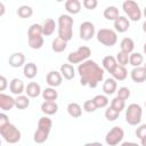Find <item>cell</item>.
<instances>
[{
    "label": "cell",
    "mask_w": 146,
    "mask_h": 146,
    "mask_svg": "<svg viewBox=\"0 0 146 146\" xmlns=\"http://www.w3.org/2000/svg\"><path fill=\"white\" fill-rule=\"evenodd\" d=\"M78 73L80 75L81 86H88L90 88H96L104 78V68L91 59L79 64Z\"/></svg>",
    "instance_id": "cell-1"
},
{
    "label": "cell",
    "mask_w": 146,
    "mask_h": 146,
    "mask_svg": "<svg viewBox=\"0 0 146 146\" xmlns=\"http://www.w3.org/2000/svg\"><path fill=\"white\" fill-rule=\"evenodd\" d=\"M51 127H52V121L50 117H48L47 115L46 116H41L38 121V128L34 132V136H33V139L36 144H42L44 143L47 139H48V136L50 133V130H51Z\"/></svg>",
    "instance_id": "cell-2"
},
{
    "label": "cell",
    "mask_w": 146,
    "mask_h": 146,
    "mask_svg": "<svg viewBox=\"0 0 146 146\" xmlns=\"http://www.w3.org/2000/svg\"><path fill=\"white\" fill-rule=\"evenodd\" d=\"M73 24L74 21L70 15L63 14L58 17V38L70 41L73 36Z\"/></svg>",
    "instance_id": "cell-3"
},
{
    "label": "cell",
    "mask_w": 146,
    "mask_h": 146,
    "mask_svg": "<svg viewBox=\"0 0 146 146\" xmlns=\"http://www.w3.org/2000/svg\"><path fill=\"white\" fill-rule=\"evenodd\" d=\"M143 116V110L139 104L132 103L125 110V121L130 125H137L140 123Z\"/></svg>",
    "instance_id": "cell-4"
},
{
    "label": "cell",
    "mask_w": 146,
    "mask_h": 146,
    "mask_svg": "<svg viewBox=\"0 0 146 146\" xmlns=\"http://www.w3.org/2000/svg\"><path fill=\"white\" fill-rule=\"evenodd\" d=\"M0 133L5 141H7L8 144H16L22 138V133L18 130V128H16L11 123H8L7 125L0 128Z\"/></svg>",
    "instance_id": "cell-5"
},
{
    "label": "cell",
    "mask_w": 146,
    "mask_h": 146,
    "mask_svg": "<svg viewBox=\"0 0 146 146\" xmlns=\"http://www.w3.org/2000/svg\"><path fill=\"white\" fill-rule=\"evenodd\" d=\"M91 55V50L88 46H81L75 51H72L67 56V62L70 64H81L88 60L89 56Z\"/></svg>",
    "instance_id": "cell-6"
},
{
    "label": "cell",
    "mask_w": 146,
    "mask_h": 146,
    "mask_svg": "<svg viewBox=\"0 0 146 146\" xmlns=\"http://www.w3.org/2000/svg\"><path fill=\"white\" fill-rule=\"evenodd\" d=\"M122 9L125 13V15H128L129 19L132 21V22H138L141 18V16H143L141 9L139 8L138 3L136 1H132V0H125V1H123Z\"/></svg>",
    "instance_id": "cell-7"
},
{
    "label": "cell",
    "mask_w": 146,
    "mask_h": 146,
    "mask_svg": "<svg viewBox=\"0 0 146 146\" xmlns=\"http://www.w3.org/2000/svg\"><path fill=\"white\" fill-rule=\"evenodd\" d=\"M96 38L98 42L106 47H112L117 42V34L111 29H100L99 31H97Z\"/></svg>",
    "instance_id": "cell-8"
},
{
    "label": "cell",
    "mask_w": 146,
    "mask_h": 146,
    "mask_svg": "<svg viewBox=\"0 0 146 146\" xmlns=\"http://www.w3.org/2000/svg\"><path fill=\"white\" fill-rule=\"evenodd\" d=\"M124 137V131L121 127L115 125L113 127L105 136V141L108 146H116L119 145Z\"/></svg>",
    "instance_id": "cell-9"
},
{
    "label": "cell",
    "mask_w": 146,
    "mask_h": 146,
    "mask_svg": "<svg viewBox=\"0 0 146 146\" xmlns=\"http://www.w3.org/2000/svg\"><path fill=\"white\" fill-rule=\"evenodd\" d=\"M96 33V29L94 23L86 21L83 23H81L80 25V30H79V34H80V39L84 40V41H89L95 36Z\"/></svg>",
    "instance_id": "cell-10"
},
{
    "label": "cell",
    "mask_w": 146,
    "mask_h": 146,
    "mask_svg": "<svg viewBox=\"0 0 146 146\" xmlns=\"http://www.w3.org/2000/svg\"><path fill=\"white\" fill-rule=\"evenodd\" d=\"M46 82L51 88L59 87L63 82V75L58 71H50L46 76Z\"/></svg>",
    "instance_id": "cell-11"
},
{
    "label": "cell",
    "mask_w": 146,
    "mask_h": 146,
    "mask_svg": "<svg viewBox=\"0 0 146 146\" xmlns=\"http://www.w3.org/2000/svg\"><path fill=\"white\" fill-rule=\"evenodd\" d=\"M130 27V22L125 16H119L114 21V29L119 33H124L129 30Z\"/></svg>",
    "instance_id": "cell-12"
},
{
    "label": "cell",
    "mask_w": 146,
    "mask_h": 146,
    "mask_svg": "<svg viewBox=\"0 0 146 146\" xmlns=\"http://www.w3.org/2000/svg\"><path fill=\"white\" fill-rule=\"evenodd\" d=\"M8 63L11 67H21L23 65H25V56L23 52H14L9 56V59H8Z\"/></svg>",
    "instance_id": "cell-13"
},
{
    "label": "cell",
    "mask_w": 146,
    "mask_h": 146,
    "mask_svg": "<svg viewBox=\"0 0 146 146\" xmlns=\"http://www.w3.org/2000/svg\"><path fill=\"white\" fill-rule=\"evenodd\" d=\"M24 89H25L24 82H23L21 79H18V78H14V79L9 82V90H10V92L14 94V95H17V96L22 95V94L24 92Z\"/></svg>",
    "instance_id": "cell-14"
},
{
    "label": "cell",
    "mask_w": 146,
    "mask_h": 146,
    "mask_svg": "<svg viewBox=\"0 0 146 146\" xmlns=\"http://www.w3.org/2000/svg\"><path fill=\"white\" fill-rule=\"evenodd\" d=\"M13 107H15V98L1 92L0 94V108L2 111H10Z\"/></svg>",
    "instance_id": "cell-15"
},
{
    "label": "cell",
    "mask_w": 146,
    "mask_h": 146,
    "mask_svg": "<svg viewBox=\"0 0 146 146\" xmlns=\"http://www.w3.org/2000/svg\"><path fill=\"white\" fill-rule=\"evenodd\" d=\"M130 76H131L133 82H137V83L145 82L146 81V71H145L144 66L133 67L131 73H130Z\"/></svg>",
    "instance_id": "cell-16"
},
{
    "label": "cell",
    "mask_w": 146,
    "mask_h": 146,
    "mask_svg": "<svg viewBox=\"0 0 146 146\" xmlns=\"http://www.w3.org/2000/svg\"><path fill=\"white\" fill-rule=\"evenodd\" d=\"M59 72L63 75V78L66 79V80H72L75 76V70H74L73 65L70 64V63L62 64L60 65V68H59Z\"/></svg>",
    "instance_id": "cell-17"
},
{
    "label": "cell",
    "mask_w": 146,
    "mask_h": 146,
    "mask_svg": "<svg viewBox=\"0 0 146 146\" xmlns=\"http://www.w3.org/2000/svg\"><path fill=\"white\" fill-rule=\"evenodd\" d=\"M57 111H58V104L56 102H47V100H44L41 104V112L43 114H46L47 116L56 114Z\"/></svg>",
    "instance_id": "cell-18"
},
{
    "label": "cell",
    "mask_w": 146,
    "mask_h": 146,
    "mask_svg": "<svg viewBox=\"0 0 146 146\" xmlns=\"http://www.w3.org/2000/svg\"><path fill=\"white\" fill-rule=\"evenodd\" d=\"M25 92L30 98H36L38 96H40V94H42V90H41V87L39 83L30 82L25 87Z\"/></svg>",
    "instance_id": "cell-19"
},
{
    "label": "cell",
    "mask_w": 146,
    "mask_h": 146,
    "mask_svg": "<svg viewBox=\"0 0 146 146\" xmlns=\"http://www.w3.org/2000/svg\"><path fill=\"white\" fill-rule=\"evenodd\" d=\"M102 65H103V68H104L105 71H107L108 73H112L113 70L116 67L117 62H116V58H115L114 56L108 55V56H105V57L103 58Z\"/></svg>",
    "instance_id": "cell-20"
},
{
    "label": "cell",
    "mask_w": 146,
    "mask_h": 146,
    "mask_svg": "<svg viewBox=\"0 0 146 146\" xmlns=\"http://www.w3.org/2000/svg\"><path fill=\"white\" fill-rule=\"evenodd\" d=\"M103 91L105 95H112L115 91H117V83L116 80H114L113 78H108L105 80V82L103 83Z\"/></svg>",
    "instance_id": "cell-21"
},
{
    "label": "cell",
    "mask_w": 146,
    "mask_h": 146,
    "mask_svg": "<svg viewBox=\"0 0 146 146\" xmlns=\"http://www.w3.org/2000/svg\"><path fill=\"white\" fill-rule=\"evenodd\" d=\"M65 9L68 14H79L81 10V2L79 0H67L65 2Z\"/></svg>",
    "instance_id": "cell-22"
},
{
    "label": "cell",
    "mask_w": 146,
    "mask_h": 146,
    "mask_svg": "<svg viewBox=\"0 0 146 146\" xmlns=\"http://www.w3.org/2000/svg\"><path fill=\"white\" fill-rule=\"evenodd\" d=\"M23 73H24V76L25 78H27V79H34L36 76V74H38V66L34 63L30 62V63H27V64L24 65Z\"/></svg>",
    "instance_id": "cell-23"
},
{
    "label": "cell",
    "mask_w": 146,
    "mask_h": 146,
    "mask_svg": "<svg viewBox=\"0 0 146 146\" xmlns=\"http://www.w3.org/2000/svg\"><path fill=\"white\" fill-rule=\"evenodd\" d=\"M111 74H112V76H113L114 80H116V81H123L128 76V71H127V68L124 66L117 64L116 67L113 70V72Z\"/></svg>",
    "instance_id": "cell-24"
},
{
    "label": "cell",
    "mask_w": 146,
    "mask_h": 146,
    "mask_svg": "<svg viewBox=\"0 0 146 146\" xmlns=\"http://www.w3.org/2000/svg\"><path fill=\"white\" fill-rule=\"evenodd\" d=\"M120 48H121V51L124 52V54H132V50L135 48V42L131 38H123L120 42Z\"/></svg>",
    "instance_id": "cell-25"
},
{
    "label": "cell",
    "mask_w": 146,
    "mask_h": 146,
    "mask_svg": "<svg viewBox=\"0 0 146 146\" xmlns=\"http://www.w3.org/2000/svg\"><path fill=\"white\" fill-rule=\"evenodd\" d=\"M67 113L70 116L76 119V117H80L82 115V107L80 106V104L75 103V102H72L67 105Z\"/></svg>",
    "instance_id": "cell-26"
},
{
    "label": "cell",
    "mask_w": 146,
    "mask_h": 146,
    "mask_svg": "<svg viewBox=\"0 0 146 146\" xmlns=\"http://www.w3.org/2000/svg\"><path fill=\"white\" fill-rule=\"evenodd\" d=\"M55 29H56V23L52 18H47L42 24V32H43V35L46 36L51 35L55 32Z\"/></svg>",
    "instance_id": "cell-27"
},
{
    "label": "cell",
    "mask_w": 146,
    "mask_h": 146,
    "mask_svg": "<svg viewBox=\"0 0 146 146\" xmlns=\"http://www.w3.org/2000/svg\"><path fill=\"white\" fill-rule=\"evenodd\" d=\"M104 17L107 19V21H115L120 15H119V9L115 7V6H108L104 9V13H103Z\"/></svg>",
    "instance_id": "cell-28"
},
{
    "label": "cell",
    "mask_w": 146,
    "mask_h": 146,
    "mask_svg": "<svg viewBox=\"0 0 146 146\" xmlns=\"http://www.w3.org/2000/svg\"><path fill=\"white\" fill-rule=\"evenodd\" d=\"M67 48V42L60 38H55L52 40V43H51V49L55 51V52H63L65 49Z\"/></svg>",
    "instance_id": "cell-29"
},
{
    "label": "cell",
    "mask_w": 146,
    "mask_h": 146,
    "mask_svg": "<svg viewBox=\"0 0 146 146\" xmlns=\"http://www.w3.org/2000/svg\"><path fill=\"white\" fill-rule=\"evenodd\" d=\"M42 98L47 102H56V99L58 98V92L55 88H46L44 90H42Z\"/></svg>",
    "instance_id": "cell-30"
},
{
    "label": "cell",
    "mask_w": 146,
    "mask_h": 146,
    "mask_svg": "<svg viewBox=\"0 0 146 146\" xmlns=\"http://www.w3.org/2000/svg\"><path fill=\"white\" fill-rule=\"evenodd\" d=\"M30 106V97L29 96H24V95H19L15 98V107L18 110H24L26 107Z\"/></svg>",
    "instance_id": "cell-31"
},
{
    "label": "cell",
    "mask_w": 146,
    "mask_h": 146,
    "mask_svg": "<svg viewBox=\"0 0 146 146\" xmlns=\"http://www.w3.org/2000/svg\"><path fill=\"white\" fill-rule=\"evenodd\" d=\"M29 46L32 49H40L43 46V36L42 35H36V36H29L27 38Z\"/></svg>",
    "instance_id": "cell-32"
},
{
    "label": "cell",
    "mask_w": 146,
    "mask_h": 146,
    "mask_svg": "<svg viewBox=\"0 0 146 146\" xmlns=\"http://www.w3.org/2000/svg\"><path fill=\"white\" fill-rule=\"evenodd\" d=\"M143 62H144V57H143V55L140 52H132V54H130V56H129V64L131 66L139 67V66H141Z\"/></svg>",
    "instance_id": "cell-33"
},
{
    "label": "cell",
    "mask_w": 146,
    "mask_h": 146,
    "mask_svg": "<svg viewBox=\"0 0 146 146\" xmlns=\"http://www.w3.org/2000/svg\"><path fill=\"white\" fill-rule=\"evenodd\" d=\"M17 15L21 17V18H29L33 15V9L31 6L29 5H23L21 7H18L17 9Z\"/></svg>",
    "instance_id": "cell-34"
},
{
    "label": "cell",
    "mask_w": 146,
    "mask_h": 146,
    "mask_svg": "<svg viewBox=\"0 0 146 146\" xmlns=\"http://www.w3.org/2000/svg\"><path fill=\"white\" fill-rule=\"evenodd\" d=\"M92 100H94V103L96 104L97 108H104V107H106V106L108 105V103H110V100H108V98H107L106 95H96V96L92 98Z\"/></svg>",
    "instance_id": "cell-35"
},
{
    "label": "cell",
    "mask_w": 146,
    "mask_h": 146,
    "mask_svg": "<svg viewBox=\"0 0 146 146\" xmlns=\"http://www.w3.org/2000/svg\"><path fill=\"white\" fill-rule=\"evenodd\" d=\"M36 35H43V32H42V25L40 24H32L29 30H27V38L29 36H36Z\"/></svg>",
    "instance_id": "cell-36"
},
{
    "label": "cell",
    "mask_w": 146,
    "mask_h": 146,
    "mask_svg": "<svg viewBox=\"0 0 146 146\" xmlns=\"http://www.w3.org/2000/svg\"><path fill=\"white\" fill-rule=\"evenodd\" d=\"M111 107L114 108L115 111H117L119 113H121L124 110V107H125V100H122V99L115 97L111 102Z\"/></svg>",
    "instance_id": "cell-37"
},
{
    "label": "cell",
    "mask_w": 146,
    "mask_h": 146,
    "mask_svg": "<svg viewBox=\"0 0 146 146\" xmlns=\"http://www.w3.org/2000/svg\"><path fill=\"white\" fill-rule=\"evenodd\" d=\"M120 113L117 111H115L114 108H112L111 106L105 111V117L107 121H115L117 117H119Z\"/></svg>",
    "instance_id": "cell-38"
},
{
    "label": "cell",
    "mask_w": 146,
    "mask_h": 146,
    "mask_svg": "<svg viewBox=\"0 0 146 146\" xmlns=\"http://www.w3.org/2000/svg\"><path fill=\"white\" fill-rule=\"evenodd\" d=\"M129 56L130 55H128V54H124V52H122V51H119L117 54H116V62H117V64L119 65H122V66H125L128 63H129Z\"/></svg>",
    "instance_id": "cell-39"
},
{
    "label": "cell",
    "mask_w": 146,
    "mask_h": 146,
    "mask_svg": "<svg viewBox=\"0 0 146 146\" xmlns=\"http://www.w3.org/2000/svg\"><path fill=\"white\" fill-rule=\"evenodd\" d=\"M116 94H117L116 95L117 98H120L122 100H125V99H128L130 97V89L128 87H121V88H119Z\"/></svg>",
    "instance_id": "cell-40"
},
{
    "label": "cell",
    "mask_w": 146,
    "mask_h": 146,
    "mask_svg": "<svg viewBox=\"0 0 146 146\" xmlns=\"http://www.w3.org/2000/svg\"><path fill=\"white\" fill-rule=\"evenodd\" d=\"M83 110L86 112H88V113H92V112H95L97 110V106H96V104L94 103L92 99H89V100H86L83 103Z\"/></svg>",
    "instance_id": "cell-41"
},
{
    "label": "cell",
    "mask_w": 146,
    "mask_h": 146,
    "mask_svg": "<svg viewBox=\"0 0 146 146\" xmlns=\"http://www.w3.org/2000/svg\"><path fill=\"white\" fill-rule=\"evenodd\" d=\"M136 136H137V138H139V139H143V138L146 137V123L140 124V125L136 129Z\"/></svg>",
    "instance_id": "cell-42"
},
{
    "label": "cell",
    "mask_w": 146,
    "mask_h": 146,
    "mask_svg": "<svg viewBox=\"0 0 146 146\" xmlns=\"http://www.w3.org/2000/svg\"><path fill=\"white\" fill-rule=\"evenodd\" d=\"M82 5H83V7H84L86 9L92 10V9H95V8L97 7L98 2H97V0H83V1H82Z\"/></svg>",
    "instance_id": "cell-43"
},
{
    "label": "cell",
    "mask_w": 146,
    "mask_h": 146,
    "mask_svg": "<svg viewBox=\"0 0 146 146\" xmlns=\"http://www.w3.org/2000/svg\"><path fill=\"white\" fill-rule=\"evenodd\" d=\"M8 123H10V122H9L8 116H7L5 113H1V114H0V128H2V127H5V125H7Z\"/></svg>",
    "instance_id": "cell-44"
},
{
    "label": "cell",
    "mask_w": 146,
    "mask_h": 146,
    "mask_svg": "<svg viewBox=\"0 0 146 146\" xmlns=\"http://www.w3.org/2000/svg\"><path fill=\"white\" fill-rule=\"evenodd\" d=\"M7 86H8L7 79H6L3 75H1V76H0V91H3V90L7 88Z\"/></svg>",
    "instance_id": "cell-45"
},
{
    "label": "cell",
    "mask_w": 146,
    "mask_h": 146,
    "mask_svg": "<svg viewBox=\"0 0 146 146\" xmlns=\"http://www.w3.org/2000/svg\"><path fill=\"white\" fill-rule=\"evenodd\" d=\"M120 146H140V145L137 144V143H133V141H124Z\"/></svg>",
    "instance_id": "cell-46"
},
{
    "label": "cell",
    "mask_w": 146,
    "mask_h": 146,
    "mask_svg": "<svg viewBox=\"0 0 146 146\" xmlns=\"http://www.w3.org/2000/svg\"><path fill=\"white\" fill-rule=\"evenodd\" d=\"M83 146H104V145L98 141H92V143H86Z\"/></svg>",
    "instance_id": "cell-47"
},
{
    "label": "cell",
    "mask_w": 146,
    "mask_h": 146,
    "mask_svg": "<svg viewBox=\"0 0 146 146\" xmlns=\"http://www.w3.org/2000/svg\"><path fill=\"white\" fill-rule=\"evenodd\" d=\"M0 9H1L0 16H2V15H3V13H5V6H3V3H2V2H0Z\"/></svg>",
    "instance_id": "cell-48"
},
{
    "label": "cell",
    "mask_w": 146,
    "mask_h": 146,
    "mask_svg": "<svg viewBox=\"0 0 146 146\" xmlns=\"http://www.w3.org/2000/svg\"><path fill=\"white\" fill-rule=\"evenodd\" d=\"M140 146H146V137L140 139Z\"/></svg>",
    "instance_id": "cell-49"
},
{
    "label": "cell",
    "mask_w": 146,
    "mask_h": 146,
    "mask_svg": "<svg viewBox=\"0 0 146 146\" xmlns=\"http://www.w3.org/2000/svg\"><path fill=\"white\" fill-rule=\"evenodd\" d=\"M143 31H144V32L146 33V21H145V22L143 23Z\"/></svg>",
    "instance_id": "cell-50"
},
{
    "label": "cell",
    "mask_w": 146,
    "mask_h": 146,
    "mask_svg": "<svg viewBox=\"0 0 146 146\" xmlns=\"http://www.w3.org/2000/svg\"><path fill=\"white\" fill-rule=\"evenodd\" d=\"M143 50H144V54L146 55V42L144 43V47H143Z\"/></svg>",
    "instance_id": "cell-51"
},
{
    "label": "cell",
    "mask_w": 146,
    "mask_h": 146,
    "mask_svg": "<svg viewBox=\"0 0 146 146\" xmlns=\"http://www.w3.org/2000/svg\"><path fill=\"white\" fill-rule=\"evenodd\" d=\"M143 15H144L145 18H146V6H145V8H144V10H143Z\"/></svg>",
    "instance_id": "cell-52"
},
{
    "label": "cell",
    "mask_w": 146,
    "mask_h": 146,
    "mask_svg": "<svg viewBox=\"0 0 146 146\" xmlns=\"http://www.w3.org/2000/svg\"><path fill=\"white\" fill-rule=\"evenodd\" d=\"M144 68H145V71H146V63L144 64Z\"/></svg>",
    "instance_id": "cell-53"
},
{
    "label": "cell",
    "mask_w": 146,
    "mask_h": 146,
    "mask_svg": "<svg viewBox=\"0 0 146 146\" xmlns=\"http://www.w3.org/2000/svg\"><path fill=\"white\" fill-rule=\"evenodd\" d=\"M145 107H146V100H145Z\"/></svg>",
    "instance_id": "cell-54"
}]
</instances>
